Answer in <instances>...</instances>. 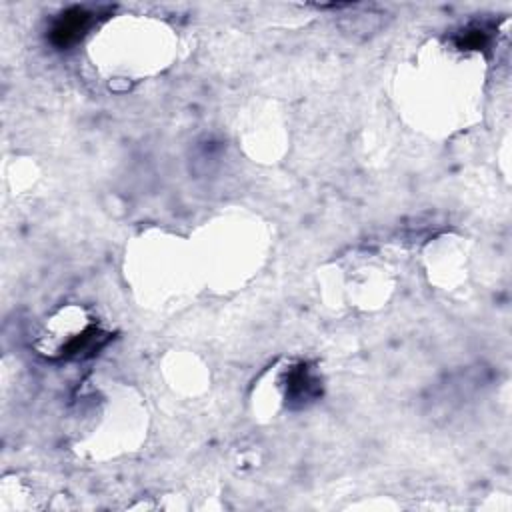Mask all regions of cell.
I'll return each instance as SVG.
<instances>
[{"label": "cell", "instance_id": "1", "mask_svg": "<svg viewBox=\"0 0 512 512\" xmlns=\"http://www.w3.org/2000/svg\"><path fill=\"white\" fill-rule=\"evenodd\" d=\"M98 42L100 66L112 74L140 76L160 70L168 64L174 50L172 30L152 18H116L110 20L94 38Z\"/></svg>", "mask_w": 512, "mask_h": 512}]
</instances>
